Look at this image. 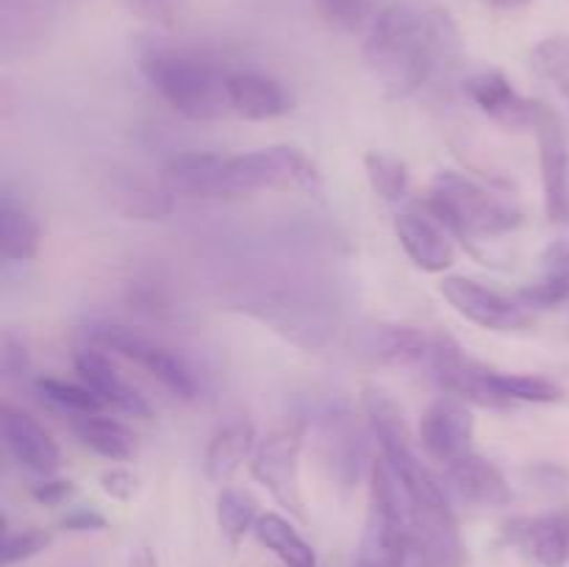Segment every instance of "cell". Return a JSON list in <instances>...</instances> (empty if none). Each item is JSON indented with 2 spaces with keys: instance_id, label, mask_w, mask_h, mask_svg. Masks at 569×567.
<instances>
[{
  "instance_id": "cell-24",
  "label": "cell",
  "mask_w": 569,
  "mask_h": 567,
  "mask_svg": "<svg viewBox=\"0 0 569 567\" xmlns=\"http://www.w3.org/2000/svg\"><path fill=\"white\" fill-rule=\"evenodd\" d=\"M42 231L39 222L26 206L14 203L9 192L0 200V256L6 261H31L37 259Z\"/></svg>"
},
{
  "instance_id": "cell-17",
  "label": "cell",
  "mask_w": 569,
  "mask_h": 567,
  "mask_svg": "<svg viewBox=\"0 0 569 567\" xmlns=\"http://www.w3.org/2000/svg\"><path fill=\"white\" fill-rule=\"evenodd\" d=\"M228 106L231 115L250 122H267L292 111L295 98L281 81L261 72H231L228 76Z\"/></svg>"
},
{
  "instance_id": "cell-28",
  "label": "cell",
  "mask_w": 569,
  "mask_h": 567,
  "mask_svg": "<svg viewBox=\"0 0 569 567\" xmlns=\"http://www.w3.org/2000/svg\"><path fill=\"white\" fill-rule=\"evenodd\" d=\"M365 170L372 192L381 195L383 200H403L409 192V167L398 156L387 150H370L365 156Z\"/></svg>"
},
{
  "instance_id": "cell-13",
  "label": "cell",
  "mask_w": 569,
  "mask_h": 567,
  "mask_svg": "<svg viewBox=\"0 0 569 567\" xmlns=\"http://www.w3.org/2000/svg\"><path fill=\"white\" fill-rule=\"evenodd\" d=\"M503 539L537 567L569 565V515L515 517L503 526Z\"/></svg>"
},
{
  "instance_id": "cell-5",
  "label": "cell",
  "mask_w": 569,
  "mask_h": 567,
  "mask_svg": "<svg viewBox=\"0 0 569 567\" xmlns=\"http://www.w3.org/2000/svg\"><path fill=\"white\" fill-rule=\"evenodd\" d=\"M426 203L461 239L503 237L522 222V211L511 200L453 170L433 176Z\"/></svg>"
},
{
  "instance_id": "cell-34",
  "label": "cell",
  "mask_w": 569,
  "mask_h": 567,
  "mask_svg": "<svg viewBox=\"0 0 569 567\" xmlns=\"http://www.w3.org/2000/svg\"><path fill=\"white\" fill-rule=\"evenodd\" d=\"M72 493H76V487H72V481H67V478H42L39 484H33L31 495L37 504L42 506H61L64 500L72 498Z\"/></svg>"
},
{
  "instance_id": "cell-16",
  "label": "cell",
  "mask_w": 569,
  "mask_h": 567,
  "mask_svg": "<svg viewBox=\"0 0 569 567\" xmlns=\"http://www.w3.org/2000/svg\"><path fill=\"white\" fill-rule=\"evenodd\" d=\"M76 372L106 406H111V409L122 411V415L142 417V420H150V415H153L148 398H144L137 387H131V384L117 372V367L111 365L109 356H106L103 350L94 348V345L78 350Z\"/></svg>"
},
{
  "instance_id": "cell-2",
  "label": "cell",
  "mask_w": 569,
  "mask_h": 567,
  "mask_svg": "<svg viewBox=\"0 0 569 567\" xmlns=\"http://www.w3.org/2000/svg\"><path fill=\"white\" fill-rule=\"evenodd\" d=\"M461 28L437 0H392L370 22L365 67L389 98H411L461 59Z\"/></svg>"
},
{
  "instance_id": "cell-18",
  "label": "cell",
  "mask_w": 569,
  "mask_h": 567,
  "mask_svg": "<svg viewBox=\"0 0 569 567\" xmlns=\"http://www.w3.org/2000/svg\"><path fill=\"white\" fill-rule=\"evenodd\" d=\"M448 481L461 500L472 506H487V509H500L509 506L515 493L500 467L495 461L483 459L481 454H467L459 461L448 465Z\"/></svg>"
},
{
  "instance_id": "cell-37",
  "label": "cell",
  "mask_w": 569,
  "mask_h": 567,
  "mask_svg": "<svg viewBox=\"0 0 569 567\" xmlns=\"http://www.w3.org/2000/svg\"><path fill=\"white\" fill-rule=\"evenodd\" d=\"M126 567H159V556H156V550L150 548H139L133 550L131 559L126 561Z\"/></svg>"
},
{
  "instance_id": "cell-10",
  "label": "cell",
  "mask_w": 569,
  "mask_h": 567,
  "mask_svg": "<svg viewBox=\"0 0 569 567\" xmlns=\"http://www.w3.org/2000/svg\"><path fill=\"white\" fill-rule=\"evenodd\" d=\"M531 131L539 145V170H542L545 215L553 222L569 220V139L559 111L539 103Z\"/></svg>"
},
{
  "instance_id": "cell-31",
  "label": "cell",
  "mask_w": 569,
  "mask_h": 567,
  "mask_svg": "<svg viewBox=\"0 0 569 567\" xmlns=\"http://www.w3.org/2000/svg\"><path fill=\"white\" fill-rule=\"evenodd\" d=\"M317 9L331 26L342 31H359L372 14V0H317Z\"/></svg>"
},
{
  "instance_id": "cell-22",
  "label": "cell",
  "mask_w": 569,
  "mask_h": 567,
  "mask_svg": "<svg viewBox=\"0 0 569 567\" xmlns=\"http://www.w3.org/2000/svg\"><path fill=\"white\" fill-rule=\"evenodd\" d=\"M542 276L526 284L517 292V300L533 309H556L569 300V242H553L542 256Z\"/></svg>"
},
{
  "instance_id": "cell-19",
  "label": "cell",
  "mask_w": 569,
  "mask_h": 567,
  "mask_svg": "<svg viewBox=\"0 0 569 567\" xmlns=\"http://www.w3.org/2000/svg\"><path fill=\"white\" fill-rule=\"evenodd\" d=\"M437 334L420 331L411 326H376L365 337V354L381 365L422 367L431 359Z\"/></svg>"
},
{
  "instance_id": "cell-4",
  "label": "cell",
  "mask_w": 569,
  "mask_h": 567,
  "mask_svg": "<svg viewBox=\"0 0 569 567\" xmlns=\"http://www.w3.org/2000/svg\"><path fill=\"white\" fill-rule=\"evenodd\" d=\"M142 72L150 87L178 111L194 122H211L231 115L228 106V76L214 61L189 50L159 48L142 56Z\"/></svg>"
},
{
  "instance_id": "cell-12",
  "label": "cell",
  "mask_w": 569,
  "mask_h": 567,
  "mask_svg": "<svg viewBox=\"0 0 569 567\" xmlns=\"http://www.w3.org/2000/svg\"><path fill=\"white\" fill-rule=\"evenodd\" d=\"M395 233H398L406 256L422 272H445L456 261L453 233L428 209V203L400 211L395 217Z\"/></svg>"
},
{
  "instance_id": "cell-25",
  "label": "cell",
  "mask_w": 569,
  "mask_h": 567,
  "mask_svg": "<svg viewBox=\"0 0 569 567\" xmlns=\"http://www.w3.org/2000/svg\"><path fill=\"white\" fill-rule=\"evenodd\" d=\"M253 534L261 548L270 550L283 567H317L315 548L306 543L303 534L287 517L276 515V511H267V515L259 517Z\"/></svg>"
},
{
  "instance_id": "cell-35",
  "label": "cell",
  "mask_w": 569,
  "mask_h": 567,
  "mask_svg": "<svg viewBox=\"0 0 569 567\" xmlns=\"http://www.w3.org/2000/svg\"><path fill=\"white\" fill-rule=\"evenodd\" d=\"M131 9L137 11L142 20L167 26V22L176 20L178 0H131Z\"/></svg>"
},
{
  "instance_id": "cell-21",
  "label": "cell",
  "mask_w": 569,
  "mask_h": 567,
  "mask_svg": "<svg viewBox=\"0 0 569 567\" xmlns=\"http://www.w3.org/2000/svg\"><path fill=\"white\" fill-rule=\"evenodd\" d=\"M109 200L128 220H164L176 209V192L164 181L153 183L142 176H114Z\"/></svg>"
},
{
  "instance_id": "cell-9",
  "label": "cell",
  "mask_w": 569,
  "mask_h": 567,
  "mask_svg": "<svg viewBox=\"0 0 569 567\" xmlns=\"http://www.w3.org/2000/svg\"><path fill=\"white\" fill-rule=\"evenodd\" d=\"M439 292L465 320L487 331L520 334L533 326V311H528L520 300L506 298L498 289L483 287L467 276H445Z\"/></svg>"
},
{
  "instance_id": "cell-29",
  "label": "cell",
  "mask_w": 569,
  "mask_h": 567,
  "mask_svg": "<svg viewBox=\"0 0 569 567\" xmlns=\"http://www.w3.org/2000/svg\"><path fill=\"white\" fill-rule=\"evenodd\" d=\"M37 389L42 392L44 400H50L53 406H59V409L70 411V415L76 417L100 415V411L106 409L103 400H100L87 384H72L53 376H42L37 381Z\"/></svg>"
},
{
  "instance_id": "cell-38",
  "label": "cell",
  "mask_w": 569,
  "mask_h": 567,
  "mask_svg": "<svg viewBox=\"0 0 569 567\" xmlns=\"http://www.w3.org/2000/svg\"><path fill=\"white\" fill-rule=\"evenodd\" d=\"M498 11H517L528 3V0H489Z\"/></svg>"
},
{
  "instance_id": "cell-6",
  "label": "cell",
  "mask_w": 569,
  "mask_h": 567,
  "mask_svg": "<svg viewBox=\"0 0 569 567\" xmlns=\"http://www.w3.org/2000/svg\"><path fill=\"white\" fill-rule=\"evenodd\" d=\"M409 554L411 528L403 489L387 461L376 459L370 465V500L356 567H409Z\"/></svg>"
},
{
  "instance_id": "cell-20",
  "label": "cell",
  "mask_w": 569,
  "mask_h": 567,
  "mask_svg": "<svg viewBox=\"0 0 569 567\" xmlns=\"http://www.w3.org/2000/svg\"><path fill=\"white\" fill-rule=\"evenodd\" d=\"M256 454V428L248 420H231L217 428L206 448L203 470L214 487H228L244 461L253 459Z\"/></svg>"
},
{
  "instance_id": "cell-14",
  "label": "cell",
  "mask_w": 569,
  "mask_h": 567,
  "mask_svg": "<svg viewBox=\"0 0 569 567\" xmlns=\"http://www.w3.org/2000/svg\"><path fill=\"white\" fill-rule=\"evenodd\" d=\"M465 92L489 120L503 128H531L542 100L526 98L500 70L476 72L465 81Z\"/></svg>"
},
{
  "instance_id": "cell-33",
  "label": "cell",
  "mask_w": 569,
  "mask_h": 567,
  "mask_svg": "<svg viewBox=\"0 0 569 567\" xmlns=\"http://www.w3.org/2000/svg\"><path fill=\"white\" fill-rule=\"evenodd\" d=\"M100 489H103L111 500L128 504V500L137 498L139 478L137 472H131L128 467H111V470H106L103 476H100Z\"/></svg>"
},
{
  "instance_id": "cell-23",
  "label": "cell",
  "mask_w": 569,
  "mask_h": 567,
  "mask_svg": "<svg viewBox=\"0 0 569 567\" xmlns=\"http://www.w3.org/2000/svg\"><path fill=\"white\" fill-rule=\"evenodd\" d=\"M72 431H76L78 442L83 448H89L92 454L103 456L111 461H128L139 454V439L131 428H126L122 422L109 420L103 415H89V417H76L72 422Z\"/></svg>"
},
{
  "instance_id": "cell-11",
  "label": "cell",
  "mask_w": 569,
  "mask_h": 567,
  "mask_svg": "<svg viewBox=\"0 0 569 567\" xmlns=\"http://www.w3.org/2000/svg\"><path fill=\"white\" fill-rule=\"evenodd\" d=\"M472 437H476V417H472L467 400L453 398V395L433 400L420 420L422 450L428 459L445 467L476 450Z\"/></svg>"
},
{
  "instance_id": "cell-7",
  "label": "cell",
  "mask_w": 569,
  "mask_h": 567,
  "mask_svg": "<svg viewBox=\"0 0 569 567\" xmlns=\"http://www.w3.org/2000/svg\"><path fill=\"white\" fill-rule=\"evenodd\" d=\"M306 442V422L300 417L272 428L250 459V476L292 517L306 520L303 487H300V454Z\"/></svg>"
},
{
  "instance_id": "cell-15",
  "label": "cell",
  "mask_w": 569,
  "mask_h": 567,
  "mask_svg": "<svg viewBox=\"0 0 569 567\" xmlns=\"http://www.w3.org/2000/svg\"><path fill=\"white\" fill-rule=\"evenodd\" d=\"M0 434H3V445L26 470L37 472V476L48 478L59 470L61 450L56 439L33 420L26 411L14 409L6 404L0 411Z\"/></svg>"
},
{
  "instance_id": "cell-32",
  "label": "cell",
  "mask_w": 569,
  "mask_h": 567,
  "mask_svg": "<svg viewBox=\"0 0 569 567\" xmlns=\"http://www.w3.org/2000/svg\"><path fill=\"white\" fill-rule=\"evenodd\" d=\"M0 370H3V378H26L31 370L26 345L11 331H3V339H0Z\"/></svg>"
},
{
  "instance_id": "cell-27",
  "label": "cell",
  "mask_w": 569,
  "mask_h": 567,
  "mask_svg": "<svg viewBox=\"0 0 569 567\" xmlns=\"http://www.w3.org/2000/svg\"><path fill=\"white\" fill-rule=\"evenodd\" d=\"M531 64L569 106V37L567 33H553L537 42L531 50Z\"/></svg>"
},
{
  "instance_id": "cell-30",
  "label": "cell",
  "mask_w": 569,
  "mask_h": 567,
  "mask_svg": "<svg viewBox=\"0 0 569 567\" xmlns=\"http://www.w3.org/2000/svg\"><path fill=\"white\" fill-rule=\"evenodd\" d=\"M53 545L50 531L42 528H26V531H6L3 537V567L20 565V561L33 559L42 550H48Z\"/></svg>"
},
{
  "instance_id": "cell-36",
  "label": "cell",
  "mask_w": 569,
  "mask_h": 567,
  "mask_svg": "<svg viewBox=\"0 0 569 567\" xmlns=\"http://www.w3.org/2000/svg\"><path fill=\"white\" fill-rule=\"evenodd\" d=\"M106 526H109L106 517L100 511L89 509V506H78V509L67 511L64 520H61L64 531H103Z\"/></svg>"
},
{
  "instance_id": "cell-8",
  "label": "cell",
  "mask_w": 569,
  "mask_h": 567,
  "mask_svg": "<svg viewBox=\"0 0 569 567\" xmlns=\"http://www.w3.org/2000/svg\"><path fill=\"white\" fill-rule=\"evenodd\" d=\"M89 337L94 345L114 350L122 359L133 361L144 372L156 378L167 392H172L181 400H194L200 395L198 372L189 367V361L181 354H176L167 345L144 337V334L131 331L126 326H94L89 328Z\"/></svg>"
},
{
  "instance_id": "cell-1",
  "label": "cell",
  "mask_w": 569,
  "mask_h": 567,
  "mask_svg": "<svg viewBox=\"0 0 569 567\" xmlns=\"http://www.w3.org/2000/svg\"><path fill=\"white\" fill-rule=\"evenodd\" d=\"M361 406L381 445V459L403 489L411 528L409 567H465L467 548L459 517L439 478L420 459L400 406L378 387H365Z\"/></svg>"
},
{
  "instance_id": "cell-3",
  "label": "cell",
  "mask_w": 569,
  "mask_h": 567,
  "mask_svg": "<svg viewBox=\"0 0 569 567\" xmlns=\"http://www.w3.org/2000/svg\"><path fill=\"white\" fill-rule=\"evenodd\" d=\"M161 181L176 195L189 198H248L264 189L320 192L322 172L309 156L292 145L250 150V153H183L161 172Z\"/></svg>"
},
{
  "instance_id": "cell-26",
  "label": "cell",
  "mask_w": 569,
  "mask_h": 567,
  "mask_svg": "<svg viewBox=\"0 0 569 567\" xmlns=\"http://www.w3.org/2000/svg\"><path fill=\"white\" fill-rule=\"evenodd\" d=\"M259 517V504L253 495L237 487H222L220 498H217V526L228 543L237 545L244 534L253 531Z\"/></svg>"
}]
</instances>
